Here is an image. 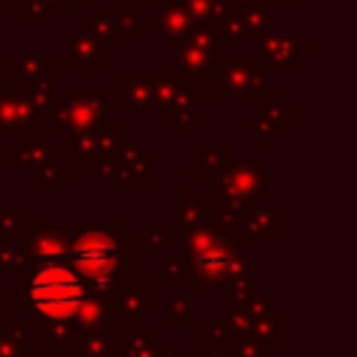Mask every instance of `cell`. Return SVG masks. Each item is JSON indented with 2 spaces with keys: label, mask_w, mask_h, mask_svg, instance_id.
I'll return each mask as SVG.
<instances>
[{
  "label": "cell",
  "mask_w": 357,
  "mask_h": 357,
  "mask_svg": "<svg viewBox=\"0 0 357 357\" xmlns=\"http://www.w3.org/2000/svg\"><path fill=\"white\" fill-rule=\"evenodd\" d=\"M73 257H75V265L81 268V273H86L89 279H98V282H103L114 271V265H117L114 243L106 234H98V231L84 234L75 243Z\"/></svg>",
  "instance_id": "cell-2"
},
{
  "label": "cell",
  "mask_w": 357,
  "mask_h": 357,
  "mask_svg": "<svg viewBox=\"0 0 357 357\" xmlns=\"http://www.w3.org/2000/svg\"><path fill=\"white\" fill-rule=\"evenodd\" d=\"M31 304L47 318H67L84 304V287L73 271L61 265L42 268L28 287Z\"/></svg>",
  "instance_id": "cell-1"
}]
</instances>
